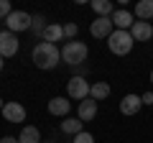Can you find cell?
<instances>
[{
    "label": "cell",
    "instance_id": "cell-1",
    "mask_svg": "<svg viewBox=\"0 0 153 143\" xmlns=\"http://www.w3.org/2000/svg\"><path fill=\"white\" fill-rule=\"evenodd\" d=\"M31 59L38 69H56V64L61 61V49L56 44H46V41H38L31 51Z\"/></svg>",
    "mask_w": 153,
    "mask_h": 143
},
{
    "label": "cell",
    "instance_id": "cell-2",
    "mask_svg": "<svg viewBox=\"0 0 153 143\" xmlns=\"http://www.w3.org/2000/svg\"><path fill=\"white\" fill-rule=\"evenodd\" d=\"M87 56H89V49L84 41H66L61 46V61H66L71 66H82L87 61Z\"/></svg>",
    "mask_w": 153,
    "mask_h": 143
},
{
    "label": "cell",
    "instance_id": "cell-3",
    "mask_svg": "<svg viewBox=\"0 0 153 143\" xmlns=\"http://www.w3.org/2000/svg\"><path fill=\"white\" fill-rule=\"evenodd\" d=\"M133 46H135V41H133L130 31H112V36L107 39V49L115 56H128L133 51Z\"/></svg>",
    "mask_w": 153,
    "mask_h": 143
},
{
    "label": "cell",
    "instance_id": "cell-4",
    "mask_svg": "<svg viewBox=\"0 0 153 143\" xmlns=\"http://www.w3.org/2000/svg\"><path fill=\"white\" fill-rule=\"evenodd\" d=\"M31 23H33V16L26 10H13L10 16L5 18V31L10 33H21V31H31Z\"/></svg>",
    "mask_w": 153,
    "mask_h": 143
},
{
    "label": "cell",
    "instance_id": "cell-5",
    "mask_svg": "<svg viewBox=\"0 0 153 143\" xmlns=\"http://www.w3.org/2000/svg\"><path fill=\"white\" fill-rule=\"evenodd\" d=\"M89 89H92V84L87 82V77H69V82H66V95L79 102L89 97Z\"/></svg>",
    "mask_w": 153,
    "mask_h": 143
},
{
    "label": "cell",
    "instance_id": "cell-6",
    "mask_svg": "<svg viewBox=\"0 0 153 143\" xmlns=\"http://www.w3.org/2000/svg\"><path fill=\"white\" fill-rule=\"evenodd\" d=\"M18 36L10 31H0V56L8 59V56H16L18 54Z\"/></svg>",
    "mask_w": 153,
    "mask_h": 143
},
{
    "label": "cell",
    "instance_id": "cell-7",
    "mask_svg": "<svg viewBox=\"0 0 153 143\" xmlns=\"http://www.w3.org/2000/svg\"><path fill=\"white\" fill-rule=\"evenodd\" d=\"M133 23H135V16H133L130 10H125V8H117V10L112 13V26H115V31H130Z\"/></svg>",
    "mask_w": 153,
    "mask_h": 143
},
{
    "label": "cell",
    "instance_id": "cell-8",
    "mask_svg": "<svg viewBox=\"0 0 153 143\" xmlns=\"http://www.w3.org/2000/svg\"><path fill=\"white\" fill-rule=\"evenodd\" d=\"M112 31H115L112 18H97V21H92V26H89V33H92L94 39H110Z\"/></svg>",
    "mask_w": 153,
    "mask_h": 143
},
{
    "label": "cell",
    "instance_id": "cell-9",
    "mask_svg": "<svg viewBox=\"0 0 153 143\" xmlns=\"http://www.w3.org/2000/svg\"><path fill=\"white\" fill-rule=\"evenodd\" d=\"M0 112L5 118V123H23L26 120V107H23L21 102H5V107Z\"/></svg>",
    "mask_w": 153,
    "mask_h": 143
},
{
    "label": "cell",
    "instance_id": "cell-10",
    "mask_svg": "<svg viewBox=\"0 0 153 143\" xmlns=\"http://www.w3.org/2000/svg\"><path fill=\"white\" fill-rule=\"evenodd\" d=\"M130 36H133V41H151L153 39V26L148 21H135L133 23V28H130Z\"/></svg>",
    "mask_w": 153,
    "mask_h": 143
},
{
    "label": "cell",
    "instance_id": "cell-11",
    "mask_svg": "<svg viewBox=\"0 0 153 143\" xmlns=\"http://www.w3.org/2000/svg\"><path fill=\"white\" fill-rule=\"evenodd\" d=\"M140 107H143L140 95H125V97L120 100V112H123V115H135Z\"/></svg>",
    "mask_w": 153,
    "mask_h": 143
},
{
    "label": "cell",
    "instance_id": "cell-12",
    "mask_svg": "<svg viewBox=\"0 0 153 143\" xmlns=\"http://www.w3.org/2000/svg\"><path fill=\"white\" fill-rule=\"evenodd\" d=\"M71 102H66V97H51L49 100V112L56 118H69Z\"/></svg>",
    "mask_w": 153,
    "mask_h": 143
},
{
    "label": "cell",
    "instance_id": "cell-13",
    "mask_svg": "<svg viewBox=\"0 0 153 143\" xmlns=\"http://www.w3.org/2000/svg\"><path fill=\"white\" fill-rule=\"evenodd\" d=\"M79 120L82 123H89L92 120L94 115H97V100H92V97H87V100H82V102H79Z\"/></svg>",
    "mask_w": 153,
    "mask_h": 143
},
{
    "label": "cell",
    "instance_id": "cell-14",
    "mask_svg": "<svg viewBox=\"0 0 153 143\" xmlns=\"http://www.w3.org/2000/svg\"><path fill=\"white\" fill-rule=\"evenodd\" d=\"M61 39H64V26L61 23H49L44 36H41V41H46V44H59Z\"/></svg>",
    "mask_w": 153,
    "mask_h": 143
},
{
    "label": "cell",
    "instance_id": "cell-15",
    "mask_svg": "<svg viewBox=\"0 0 153 143\" xmlns=\"http://www.w3.org/2000/svg\"><path fill=\"white\" fill-rule=\"evenodd\" d=\"M89 5H92L94 13H97V18H112V13L117 10V8L112 5V0H92Z\"/></svg>",
    "mask_w": 153,
    "mask_h": 143
},
{
    "label": "cell",
    "instance_id": "cell-16",
    "mask_svg": "<svg viewBox=\"0 0 153 143\" xmlns=\"http://www.w3.org/2000/svg\"><path fill=\"white\" fill-rule=\"evenodd\" d=\"M82 130H84V123L79 120V118H64V123H61V133H66V136H79Z\"/></svg>",
    "mask_w": 153,
    "mask_h": 143
},
{
    "label": "cell",
    "instance_id": "cell-17",
    "mask_svg": "<svg viewBox=\"0 0 153 143\" xmlns=\"http://www.w3.org/2000/svg\"><path fill=\"white\" fill-rule=\"evenodd\" d=\"M135 16H138V21H148L151 23V18H153V0H140L135 5Z\"/></svg>",
    "mask_w": 153,
    "mask_h": 143
},
{
    "label": "cell",
    "instance_id": "cell-18",
    "mask_svg": "<svg viewBox=\"0 0 153 143\" xmlns=\"http://www.w3.org/2000/svg\"><path fill=\"white\" fill-rule=\"evenodd\" d=\"M18 143H41V133H38V128L26 125L21 130V136H18Z\"/></svg>",
    "mask_w": 153,
    "mask_h": 143
},
{
    "label": "cell",
    "instance_id": "cell-19",
    "mask_svg": "<svg viewBox=\"0 0 153 143\" xmlns=\"http://www.w3.org/2000/svg\"><path fill=\"white\" fill-rule=\"evenodd\" d=\"M89 97L92 100H105V97H110V84L107 82H94L92 84V89H89Z\"/></svg>",
    "mask_w": 153,
    "mask_h": 143
},
{
    "label": "cell",
    "instance_id": "cell-20",
    "mask_svg": "<svg viewBox=\"0 0 153 143\" xmlns=\"http://www.w3.org/2000/svg\"><path fill=\"white\" fill-rule=\"evenodd\" d=\"M31 31L36 33V36H44V31H46V18H44V16H33Z\"/></svg>",
    "mask_w": 153,
    "mask_h": 143
},
{
    "label": "cell",
    "instance_id": "cell-21",
    "mask_svg": "<svg viewBox=\"0 0 153 143\" xmlns=\"http://www.w3.org/2000/svg\"><path fill=\"white\" fill-rule=\"evenodd\" d=\"M79 33V26L76 23H64V39H74Z\"/></svg>",
    "mask_w": 153,
    "mask_h": 143
},
{
    "label": "cell",
    "instance_id": "cell-22",
    "mask_svg": "<svg viewBox=\"0 0 153 143\" xmlns=\"http://www.w3.org/2000/svg\"><path fill=\"white\" fill-rule=\"evenodd\" d=\"M13 13V8H10V0H0V18L5 21L8 16Z\"/></svg>",
    "mask_w": 153,
    "mask_h": 143
},
{
    "label": "cell",
    "instance_id": "cell-23",
    "mask_svg": "<svg viewBox=\"0 0 153 143\" xmlns=\"http://www.w3.org/2000/svg\"><path fill=\"white\" fill-rule=\"evenodd\" d=\"M74 143H94V136L87 130H82L79 136H74Z\"/></svg>",
    "mask_w": 153,
    "mask_h": 143
},
{
    "label": "cell",
    "instance_id": "cell-24",
    "mask_svg": "<svg viewBox=\"0 0 153 143\" xmlns=\"http://www.w3.org/2000/svg\"><path fill=\"white\" fill-rule=\"evenodd\" d=\"M140 100H143V105H153V92H146V95H140Z\"/></svg>",
    "mask_w": 153,
    "mask_h": 143
},
{
    "label": "cell",
    "instance_id": "cell-25",
    "mask_svg": "<svg viewBox=\"0 0 153 143\" xmlns=\"http://www.w3.org/2000/svg\"><path fill=\"white\" fill-rule=\"evenodd\" d=\"M0 143H18V138H13V136H5V138H0Z\"/></svg>",
    "mask_w": 153,
    "mask_h": 143
},
{
    "label": "cell",
    "instance_id": "cell-26",
    "mask_svg": "<svg viewBox=\"0 0 153 143\" xmlns=\"http://www.w3.org/2000/svg\"><path fill=\"white\" fill-rule=\"evenodd\" d=\"M3 64H5V59H3V56H0V72H3Z\"/></svg>",
    "mask_w": 153,
    "mask_h": 143
},
{
    "label": "cell",
    "instance_id": "cell-27",
    "mask_svg": "<svg viewBox=\"0 0 153 143\" xmlns=\"http://www.w3.org/2000/svg\"><path fill=\"white\" fill-rule=\"evenodd\" d=\"M3 107H5V102H3V100H0V110H3Z\"/></svg>",
    "mask_w": 153,
    "mask_h": 143
},
{
    "label": "cell",
    "instance_id": "cell-28",
    "mask_svg": "<svg viewBox=\"0 0 153 143\" xmlns=\"http://www.w3.org/2000/svg\"><path fill=\"white\" fill-rule=\"evenodd\" d=\"M151 84H153V72H151Z\"/></svg>",
    "mask_w": 153,
    "mask_h": 143
},
{
    "label": "cell",
    "instance_id": "cell-29",
    "mask_svg": "<svg viewBox=\"0 0 153 143\" xmlns=\"http://www.w3.org/2000/svg\"><path fill=\"white\" fill-rule=\"evenodd\" d=\"M41 143H44V141H41ZM46 143H54V141H46Z\"/></svg>",
    "mask_w": 153,
    "mask_h": 143
}]
</instances>
